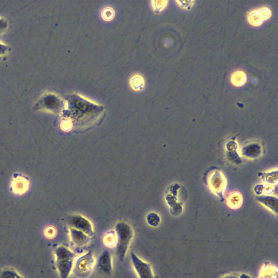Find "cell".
Returning a JSON list of instances; mask_svg holds the SVG:
<instances>
[{"label":"cell","mask_w":278,"mask_h":278,"mask_svg":"<svg viewBox=\"0 0 278 278\" xmlns=\"http://www.w3.org/2000/svg\"><path fill=\"white\" fill-rule=\"evenodd\" d=\"M115 231L117 238L115 247L116 256L119 260L123 261L133 241L134 230L129 223L121 221L116 224Z\"/></svg>","instance_id":"cell-1"},{"label":"cell","mask_w":278,"mask_h":278,"mask_svg":"<svg viewBox=\"0 0 278 278\" xmlns=\"http://www.w3.org/2000/svg\"><path fill=\"white\" fill-rule=\"evenodd\" d=\"M56 266L60 278H69L77 257L76 254L67 247L60 246L55 251Z\"/></svg>","instance_id":"cell-2"},{"label":"cell","mask_w":278,"mask_h":278,"mask_svg":"<svg viewBox=\"0 0 278 278\" xmlns=\"http://www.w3.org/2000/svg\"><path fill=\"white\" fill-rule=\"evenodd\" d=\"M68 104L61 97L53 92H46L37 101L36 108L53 114L62 113Z\"/></svg>","instance_id":"cell-3"},{"label":"cell","mask_w":278,"mask_h":278,"mask_svg":"<svg viewBox=\"0 0 278 278\" xmlns=\"http://www.w3.org/2000/svg\"><path fill=\"white\" fill-rule=\"evenodd\" d=\"M96 259L92 251L77 257L72 273L76 278H89L96 266Z\"/></svg>","instance_id":"cell-4"},{"label":"cell","mask_w":278,"mask_h":278,"mask_svg":"<svg viewBox=\"0 0 278 278\" xmlns=\"http://www.w3.org/2000/svg\"><path fill=\"white\" fill-rule=\"evenodd\" d=\"M67 222L70 228L84 232L91 238L95 235L94 227L91 222L89 219L80 214L68 216Z\"/></svg>","instance_id":"cell-5"},{"label":"cell","mask_w":278,"mask_h":278,"mask_svg":"<svg viewBox=\"0 0 278 278\" xmlns=\"http://www.w3.org/2000/svg\"><path fill=\"white\" fill-rule=\"evenodd\" d=\"M130 258L132 265L139 278H157L150 263L141 259L133 252L130 253Z\"/></svg>","instance_id":"cell-6"},{"label":"cell","mask_w":278,"mask_h":278,"mask_svg":"<svg viewBox=\"0 0 278 278\" xmlns=\"http://www.w3.org/2000/svg\"><path fill=\"white\" fill-rule=\"evenodd\" d=\"M30 179L27 175L21 173L13 174L9 189L14 194L22 196L27 192L30 188Z\"/></svg>","instance_id":"cell-7"},{"label":"cell","mask_w":278,"mask_h":278,"mask_svg":"<svg viewBox=\"0 0 278 278\" xmlns=\"http://www.w3.org/2000/svg\"><path fill=\"white\" fill-rule=\"evenodd\" d=\"M209 187L212 192L221 198H224L227 186V179L223 173L219 171H214L209 176L208 180Z\"/></svg>","instance_id":"cell-8"},{"label":"cell","mask_w":278,"mask_h":278,"mask_svg":"<svg viewBox=\"0 0 278 278\" xmlns=\"http://www.w3.org/2000/svg\"><path fill=\"white\" fill-rule=\"evenodd\" d=\"M97 270L101 274L106 276H111L113 272V262L112 256L109 250H106L101 255L96 261Z\"/></svg>","instance_id":"cell-9"},{"label":"cell","mask_w":278,"mask_h":278,"mask_svg":"<svg viewBox=\"0 0 278 278\" xmlns=\"http://www.w3.org/2000/svg\"><path fill=\"white\" fill-rule=\"evenodd\" d=\"M262 146L256 142H252L243 146L240 152L243 157L248 159H256L261 155Z\"/></svg>","instance_id":"cell-10"},{"label":"cell","mask_w":278,"mask_h":278,"mask_svg":"<svg viewBox=\"0 0 278 278\" xmlns=\"http://www.w3.org/2000/svg\"><path fill=\"white\" fill-rule=\"evenodd\" d=\"M70 236L73 244L77 247L86 246L91 241V237L87 234L74 228H70Z\"/></svg>","instance_id":"cell-11"},{"label":"cell","mask_w":278,"mask_h":278,"mask_svg":"<svg viewBox=\"0 0 278 278\" xmlns=\"http://www.w3.org/2000/svg\"><path fill=\"white\" fill-rule=\"evenodd\" d=\"M257 201L273 214H278V199L271 195H261L256 197Z\"/></svg>","instance_id":"cell-12"},{"label":"cell","mask_w":278,"mask_h":278,"mask_svg":"<svg viewBox=\"0 0 278 278\" xmlns=\"http://www.w3.org/2000/svg\"><path fill=\"white\" fill-rule=\"evenodd\" d=\"M278 267L273 263L266 261L262 263L257 278H278Z\"/></svg>","instance_id":"cell-13"},{"label":"cell","mask_w":278,"mask_h":278,"mask_svg":"<svg viewBox=\"0 0 278 278\" xmlns=\"http://www.w3.org/2000/svg\"><path fill=\"white\" fill-rule=\"evenodd\" d=\"M129 86L131 89L134 91H143L145 86L144 77L139 74H135L131 76L129 80Z\"/></svg>","instance_id":"cell-14"},{"label":"cell","mask_w":278,"mask_h":278,"mask_svg":"<svg viewBox=\"0 0 278 278\" xmlns=\"http://www.w3.org/2000/svg\"><path fill=\"white\" fill-rule=\"evenodd\" d=\"M230 81L233 86L239 87L245 86L247 82L246 73L241 70L234 71L231 76Z\"/></svg>","instance_id":"cell-15"},{"label":"cell","mask_w":278,"mask_h":278,"mask_svg":"<svg viewBox=\"0 0 278 278\" xmlns=\"http://www.w3.org/2000/svg\"><path fill=\"white\" fill-rule=\"evenodd\" d=\"M243 199L242 195L238 192L231 193L227 197L228 206L232 209H238L242 206Z\"/></svg>","instance_id":"cell-16"},{"label":"cell","mask_w":278,"mask_h":278,"mask_svg":"<svg viewBox=\"0 0 278 278\" xmlns=\"http://www.w3.org/2000/svg\"><path fill=\"white\" fill-rule=\"evenodd\" d=\"M247 20L253 27H259L264 22L258 9H253L249 12L247 15Z\"/></svg>","instance_id":"cell-17"},{"label":"cell","mask_w":278,"mask_h":278,"mask_svg":"<svg viewBox=\"0 0 278 278\" xmlns=\"http://www.w3.org/2000/svg\"><path fill=\"white\" fill-rule=\"evenodd\" d=\"M278 170L272 171L258 173V177H260L267 185H278Z\"/></svg>","instance_id":"cell-18"},{"label":"cell","mask_w":278,"mask_h":278,"mask_svg":"<svg viewBox=\"0 0 278 278\" xmlns=\"http://www.w3.org/2000/svg\"><path fill=\"white\" fill-rule=\"evenodd\" d=\"M102 242L107 248L110 249L115 248L116 245L117 238L115 230L107 232L102 237Z\"/></svg>","instance_id":"cell-19"},{"label":"cell","mask_w":278,"mask_h":278,"mask_svg":"<svg viewBox=\"0 0 278 278\" xmlns=\"http://www.w3.org/2000/svg\"><path fill=\"white\" fill-rule=\"evenodd\" d=\"M146 221L150 227L157 228L162 222V218L158 214L151 212L146 216Z\"/></svg>","instance_id":"cell-20"},{"label":"cell","mask_w":278,"mask_h":278,"mask_svg":"<svg viewBox=\"0 0 278 278\" xmlns=\"http://www.w3.org/2000/svg\"><path fill=\"white\" fill-rule=\"evenodd\" d=\"M100 15L102 20L106 22H110L115 19L116 12L113 8L106 7L102 9Z\"/></svg>","instance_id":"cell-21"},{"label":"cell","mask_w":278,"mask_h":278,"mask_svg":"<svg viewBox=\"0 0 278 278\" xmlns=\"http://www.w3.org/2000/svg\"><path fill=\"white\" fill-rule=\"evenodd\" d=\"M0 278H25L19 275V273L13 268H4L0 272Z\"/></svg>","instance_id":"cell-22"},{"label":"cell","mask_w":278,"mask_h":278,"mask_svg":"<svg viewBox=\"0 0 278 278\" xmlns=\"http://www.w3.org/2000/svg\"><path fill=\"white\" fill-rule=\"evenodd\" d=\"M167 1H152L151 6L156 13H160L164 10L168 5Z\"/></svg>","instance_id":"cell-23"},{"label":"cell","mask_w":278,"mask_h":278,"mask_svg":"<svg viewBox=\"0 0 278 278\" xmlns=\"http://www.w3.org/2000/svg\"><path fill=\"white\" fill-rule=\"evenodd\" d=\"M44 234L47 238L53 239L56 236L57 232L55 227L49 226L46 228Z\"/></svg>","instance_id":"cell-24"},{"label":"cell","mask_w":278,"mask_h":278,"mask_svg":"<svg viewBox=\"0 0 278 278\" xmlns=\"http://www.w3.org/2000/svg\"><path fill=\"white\" fill-rule=\"evenodd\" d=\"M263 21H266L270 19L272 17V11L269 8L267 7H262L258 9Z\"/></svg>","instance_id":"cell-25"},{"label":"cell","mask_w":278,"mask_h":278,"mask_svg":"<svg viewBox=\"0 0 278 278\" xmlns=\"http://www.w3.org/2000/svg\"><path fill=\"white\" fill-rule=\"evenodd\" d=\"M9 26V23L6 18L0 17V35L5 32Z\"/></svg>","instance_id":"cell-26"},{"label":"cell","mask_w":278,"mask_h":278,"mask_svg":"<svg viewBox=\"0 0 278 278\" xmlns=\"http://www.w3.org/2000/svg\"><path fill=\"white\" fill-rule=\"evenodd\" d=\"M10 50V47L6 43L0 41V57L6 56Z\"/></svg>","instance_id":"cell-27"},{"label":"cell","mask_w":278,"mask_h":278,"mask_svg":"<svg viewBox=\"0 0 278 278\" xmlns=\"http://www.w3.org/2000/svg\"><path fill=\"white\" fill-rule=\"evenodd\" d=\"M265 184H257L255 188V192L258 196L262 195L263 192V189H264Z\"/></svg>","instance_id":"cell-28"},{"label":"cell","mask_w":278,"mask_h":278,"mask_svg":"<svg viewBox=\"0 0 278 278\" xmlns=\"http://www.w3.org/2000/svg\"><path fill=\"white\" fill-rule=\"evenodd\" d=\"M219 278H240V273H228V274L224 275Z\"/></svg>","instance_id":"cell-29"},{"label":"cell","mask_w":278,"mask_h":278,"mask_svg":"<svg viewBox=\"0 0 278 278\" xmlns=\"http://www.w3.org/2000/svg\"><path fill=\"white\" fill-rule=\"evenodd\" d=\"M240 278H252V277L246 273H240Z\"/></svg>","instance_id":"cell-30"}]
</instances>
